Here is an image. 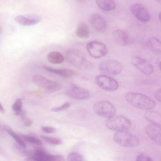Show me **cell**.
I'll return each mask as SVG.
<instances>
[{
	"label": "cell",
	"instance_id": "d6986e66",
	"mask_svg": "<svg viewBox=\"0 0 161 161\" xmlns=\"http://www.w3.org/2000/svg\"><path fill=\"white\" fill-rule=\"evenodd\" d=\"M147 45L153 53L158 55L161 54V42L158 39L154 37L149 38L147 41Z\"/></svg>",
	"mask_w": 161,
	"mask_h": 161
},
{
	"label": "cell",
	"instance_id": "ba28073f",
	"mask_svg": "<svg viewBox=\"0 0 161 161\" xmlns=\"http://www.w3.org/2000/svg\"><path fill=\"white\" fill-rule=\"evenodd\" d=\"M95 81L102 89L108 91L116 90L119 86L118 82L113 78L107 75H100L95 77Z\"/></svg>",
	"mask_w": 161,
	"mask_h": 161
},
{
	"label": "cell",
	"instance_id": "f546056e",
	"mask_svg": "<svg viewBox=\"0 0 161 161\" xmlns=\"http://www.w3.org/2000/svg\"><path fill=\"white\" fill-rule=\"evenodd\" d=\"M71 105L70 103L66 102L59 107L53 108L52 110L55 112L60 111L67 109Z\"/></svg>",
	"mask_w": 161,
	"mask_h": 161
},
{
	"label": "cell",
	"instance_id": "f35d334b",
	"mask_svg": "<svg viewBox=\"0 0 161 161\" xmlns=\"http://www.w3.org/2000/svg\"><path fill=\"white\" fill-rule=\"evenodd\" d=\"M161 13H159V14H158V18H159V19L160 20V18H161Z\"/></svg>",
	"mask_w": 161,
	"mask_h": 161
},
{
	"label": "cell",
	"instance_id": "9c48e42d",
	"mask_svg": "<svg viewBox=\"0 0 161 161\" xmlns=\"http://www.w3.org/2000/svg\"><path fill=\"white\" fill-rule=\"evenodd\" d=\"M66 57L69 64L76 67L82 68L86 66V59L80 53L76 50H69L66 53Z\"/></svg>",
	"mask_w": 161,
	"mask_h": 161
},
{
	"label": "cell",
	"instance_id": "6da1fadb",
	"mask_svg": "<svg viewBox=\"0 0 161 161\" xmlns=\"http://www.w3.org/2000/svg\"><path fill=\"white\" fill-rule=\"evenodd\" d=\"M125 98L130 104L138 108L143 110H150L156 105L155 102L149 97L137 92H129Z\"/></svg>",
	"mask_w": 161,
	"mask_h": 161
},
{
	"label": "cell",
	"instance_id": "d4e9b609",
	"mask_svg": "<svg viewBox=\"0 0 161 161\" xmlns=\"http://www.w3.org/2000/svg\"><path fill=\"white\" fill-rule=\"evenodd\" d=\"M145 118L153 124L161 126V116L158 113L149 111L145 114Z\"/></svg>",
	"mask_w": 161,
	"mask_h": 161
},
{
	"label": "cell",
	"instance_id": "484cf974",
	"mask_svg": "<svg viewBox=\"0 0 161 161\" xmlns=\"http://www.w3.org/2000/svg\"><path fill=\"white\" fill-rule=\"evenodd\" d=\"M19 135L24 141L38 145H41L42 144L41 140L34 136L23 134Z\"/></svg>",
	"mask_w": 161,
	"mask_h": 161
},
{
	"label": "cell",
	"instance_id": "e0dca14e",
	"mask_svg": "<svg viewBox=\"0 0 161 161\" xmlns=\"http://www.w3.org/2000/svg\"><path fill=\"white\" fill-rule=\"evenodd\" d=\"M53 155L47 153L40 149H36L31 156L28 157L26 160L52 161Z\"/></svg>",
	"mask_w": 161,
	"mask_h": 161
},
{
	"label": "cell",
	"instance_id": "74e56055",
	"mask_svg": "<svg viewBox=\"0 0 161 161\" xmlns=\"http://www.w3.org/2000/svg\"><path fill=\"white\" fill-rule=\"evenodd\" d=\"M3 32V29L2 26L0 25V36L2 35Z\"/></svg>",
	"mask_w": 161,
	"mask_h": 161
},
{
	"label": "cell",
	"instance_id": "ac0fdd59",
	"mask_svg": "<svg viewBox=\"0 0 161 161\" xmlns=\"http://www.w3.org/2000/svg\"><path fill=\"white\" fill-rule=\"evenodd\" d=\"M43 68L46 71L65 78H69L75 74L74 70L69 69H55L46 66H43Z\"/></svg>",
	"mask_w": 161,
	"mask_h": 161
},
{
	"label": "cell",
	"instance_id": "ffe728a7",
	"mask_svg": "<svg viewBox=\"0 0 161 161\" xmlns=\"http://www.w3.org/2000/svg\"><path fill=\"white\" fill-rule=\"evenodd\" d=\"M98 6L102 10L109 11L114 9L116 3L114 0H96Z\"/></svg>",
	"mask_w": 161,
	"mask_h": 161
},
{
	"label": "cell",
	"instance_id": "836d02e7",
	"mask_svg": "<svg viewBox=\"0 0 161 161\" xmlns=\"http://www.w3.org/2000/svg\"><path fill=\"white\" fill-rule=\"evenodd\" d=\"M23 121L24 125L27 127L30 126L32 123V121L31 119L26 117Z\"/></svg>",
	"mask_w": 161,
	"mask_h": 161
},
{
	"label": "cell",
	"instance_id": "603a6c76",
	"mask_svg": "<svg viewBox=\"0 0 161 161\" xmlns=\"http://www.w3.org/2000/svg\"><path fill=\"white\" fill-rule=\"evenodd\" d=\"M3 128L5 130L10 136L14 140L16 143L24 147H26V145L25 142L20 137L19 135L16 134L12 129V128L8 125L4 124L3 125Z\"/></svg>",
	"mask_w": 161,
	"mask_h": 161
},
{
	"label": "cell",
	"instance_id": "52a82bcc",
	"mask_svg": "<svg viewBox=\"0 0 161 161\" xmlns=\"http://www.w3.org/2000/svg\"><path fill=\"white\" fill-rule=\"evenodd\" d=\"M86 49L89 54L92 57L98 58L105 55L108 52L106 45L101 42L94 41L88 43Z\"/></svg>",
	"mask_w": 161,
	"mask_h": 161
},
{
	"label": "cell",
	"instance_id": "8992f818",
	"mask_svg": "<svg viewBox=\"0 0 161 161\" xmlns=\"http://www.w3.org/2000/svg\"><path fill=\"white\" fill-rule=\"evenodd\" d=\"M99 68L101 71L112 75L119 74L123 69L119 62L113 60H105L101 62L99 65Z\"/></svg>",
	"mask_w": 161,
	"mask_h": 161
},
{
	"label": "cell",
	"instance_id": "1f68e13d",
	"mask_svg": "<svg viewBox=\"0 0 161 161\" xmlns=\"http://www.w3.org/2000/svg\"><path fill=\"white\" fill-rule=\"evenodd\" d=\"M41 128L43 131L47 133H54L56 131L55 128L50 126H41Z\"/></svg>",
	"mask_w": 161,
	"mask_h": 161
},
{
	"label": "cell",
	"instance_id": "44dd1931",
	"mask_svg": "<svg viewBox=\"0 0 161 161\" xmlns=\"http://www.w3.org/2000/svg\"><path fill=\"white\" fill-rule=\"evenodd\" d=\"M76 34L79 38L87 39L89 35V29L87 25L84 22L80 23L76 30Z\"/></svg>",
	"mask_w": 161,
	"mask_h": 161
},
{
	"label": "cell",
	"instance_id": "8fae6325",
	"mask_svg": "<svg viewBox=\"0 0 161 161\" xmlns=\"http://www.w3.org/2000/svg\"><path fill=\"white\" fill-rule=\"evenodd\" d=\"M66 93L69 97L77 100H83L89 97V91L84 88L72 84L66 90Z\"/></svg>",
	"mask_w": 161,
	"mask_h": 161
},
{
	"label": "cell",
	"instance_id": "5b68a950",
	"mask_svg": "<svg viewBox=\"0 0 161 161\" xmlns=\"http://www.w3.org/2000/svg\"><path fill=\"white\" fill-rule=\"evenodd\" d=\"M93 110L97 115L107 118L114 115L116 112L115 107L107 101H101L96 103L93 105Z\"/></svg>",
	"mask_w": 161,
	"mask_h": 161
},
{
	"label": "cell",
	"instance_id": "d590c367",
	"mask_svg": "<svg viewBox=\"0 0 161 161\" xmlns=\"http://www.w3.org/2000/svg\"><path fill=\"white\" fill-rule=\"evenodd\" d=\"M26 111L25 110H22L19 115H20L21 119L22 120H23L25 119L26 118Z\"/></svg>",
	"mask_w": 161,
	"mask_h": 161
},
{
	"label": "cell",
	"instance_id": "83f0119b",
	"mask_svg": "<svg viewBox=\"0 0 161 161\" xmlns=\"http://www.w3.org/2000/svg\"><path fill=\"white\" fill-rule=\"evenodd\" d=\"M40 137L45 142L50 144L58 145L62 143V141L58 138L45 136L41 135Z\"/></svg>",
	"mask_w": 161,
	"mask_h": 161
},
{
	"label": "cell",
	"instance_id": "e575fe53",
	"mask_svg": "<svg viewBox=\"0 0 161 161\" xmlns=\"http://www.w3.org/2000/svg\"><path fill=\"white\" fill-rule=\"evenodd\" d=\"M155 97L157 99L159 102L161 101V89H159L156 91L154 93Z\"/></svg>",
	"mask_w": 161,
	"mask_h": 161
},
{
	"label": "cell",
	"instance_id": "2e32d148",
	"mask_svg": "<svg viewBox=\"0 0 161 161\" xmlns=\"http://www.w3.org/2000/svg\"><path fill=\"white\" fill-rule=\"evenodd\" d=\"M113 36L115 41L122 46H126L130 45L133 41L127 33L121 30L115 31L114 33Z\"/></svg>",
	"mask_w": 161,
	"mask_h": 161
},
{
	"label": "cell",
	"instance_id": "277c9868",
	"mask_svg": "<svg viewBox=\"0 0 161 161\" xmlns=\"http://www.w3.org/2000/svg\"><path fill=\"white\" fill-rule=\"evenodd\" d=\"M33 82L42 88L46 93H50L61 88L60 85L39 74H36L32 78Z\"/></svg>",
	"mask_w": 161,
	"mask_h": 161
},
{
	"label": "cell",
	"instance_id": "d6a6232c",
	"mask_svg": "<svg viewBox=\"0 0 161 161\" xmlns=\"http://www.w3.org/2000/svg\"><path fill=\"white\" fill-rule=\"evenodd\" d=\"M64 158L63 156L61 155H53L52 161H63Z\"/></svg>",
	"mask_w": 161,
	"mask_h": 161
},
{
	"label": "cell",
	"instance_id": "30bf717a",
	"mask_svg": "<svg viewBox=\"0 0 161 161\" xmlns=\"http://www.w3.org/2000/svg\"><path fill=\"white\" fill-rule=\"evenodd\" d=\"M130 10L134 16L141 22H147L150 19V15L148 11L141 4L136 3L132 5L130 8Z\"/></svg>",
	"mask_w": 161,
	"mask_h": 161
},
{
	"label": "cell",
	"instance_id": "7402d4cb",
	"mask_svg": "<svg viewBox=\"0 0 161 161\" xmlns=\"http://www.w3.org/2000/svg\"><path fill=\"white\" fill-rule=\"evenodd\" d=\"M47 58L48 60L53 64H60L64 60V57L62 54L56 51H52L49 53Z\"/></svg>",
	"mask_w": 161,
	"mask_h": 161
},
{
	"label": "cell",
	"instance_id": "3957f363",
	"mask_svg": "<svg viewBox=\"0 0 161 161\" xmlns=\"http://www.w3.org/2000/svg\"><path fill=\"white\" fill-rule=\"evenodd\" d=\"M106 124L108 129L116 131L127 130L131 126L130 120L121 115H115L108 118Z\"/></svg>",
	"mask_w": 161,
	"mask_h": 161
},
{
	"label": "cell",
	"instance_id": "4316f807",
	"mask_svg": "<svg viewBox=\"0 0 161 161\" xmlns=\"http://www.w3.org/2000/svg\"><path fill=\"white\" fill-rule=\"evenodd\" d=\"M22 100L20 98L17 99L12 105V109L17 116L19 115L22 111Z\"/></svg>",
	"mask_w": 161,
	"mask_h": 161
},
{
	"label": "cell",
	"instance_id": "8d00e7d4",
	"mask_svg": "<svg viewBox=\"0 0 161 161\" xmlns=\"http://www.w3.org/2000/svg\"><path fill=\"white\" fill-rule=\"evenodd\" d=\"M0 112L2 113H4L5 112V109L3 106L0 103Z\"/></svg>",
	"mask_w": 161,
	"mask_h": 161
},
{
	"label": "cell",
	"instance_id": "4fadbf2b",
	"mask_svg": "<svg viewBox=\"0 0 161 161\" xmlns=\"http://www.w3.org/2000/svg\"><path fill=\"white\" fill-rule=\"evenodd\" d=\"M145 130L148 137L155 143L161 145V126L154 124L146 126Z\"/></svg>",
	"mask_w": 161,
	"mask_h": 161
},
{
	"label": "cell",
	"instance_id": "9a60e30c",
	"mask_svg": "<svg viewBox=\"0 0 161 161\" xmlns=\"http://www.w3.org/2000/svg\"><path fill=\"white\" fill-rule=\"evenodd\" d=\"M89 22L92 26L96 31L103 32L106 29L107 24L102 16L98 13H94L89 17Z\"/></svg>",
	"mask_w": 161,
	"mask_h": 161
},
{
	"label": "cell",
	"instance_id": "4dcf8cb0",
	"mask_svg": "<svg viewBox=\"0 0 161 161\" xmlns=\"http://www.w3.org/2000/svg\"><path fill=\"white\" fill-rule=\"evenodd\" d=\"M136 161H153L152 158L147 154L141 153L138 155L136 158Z\"/></svg>",
	"mask_w": 161,
	"mask_h": 161
},
{
	"label": "cell",
	"instance_id": "cb8c5ba5",
	"mask_svg": "<svg viewBox=\"0 0 161 161\" xmlns=\"http://www.w3.org/2000/svg\"><path fill=\"white\" fill-rule=\"evenodd\" d=\"M14 151L18 155L22 157H30L32 156L33 152L19 145L17 143L13 145Z\"/></svg>",
	"mask_w": 161,
	"mask_h": 161
},
{
	"label": "cell",
	"instance_id": "7c38bea8",
	"mask_svg": "<svg viewBox=\"0 0 161 161\" xmlns=\"http://www.w3.org/2000/svg\"><path fill=\"white\" fill-rule=\"evenodd\" d=\"M131 62L133 64L143 73L149 75L153 72V66L143 58L138 56L132 57Z\"/></svg>",
	"mask_w": 161,
	"mask_h": 161
},
{
	"label": "cell",
	"instance_id": "7a4b0ae2",
	"mask_svg": "<svg viewBox=\"0 0 161 161\" xmlns=\"http://www.w3.org/2000/svg\"><path fill=\"white\" fill-rule=\"evenodd\" d=\"M114 139L117 144L125 147H135L140 144L138 138L127 130L116 131Z\"/></svg>",
	"mask_w": 161,
	"mask_h": 161
},
{
	"label": "cell",
	"instance_id": "f1b7e54d",
	"mask_svg": "<svg viewBox=\"0 0 161 161\" xmlns=\"http://www.w3.org/2000/svg\"><path fill=\"white\" fill-rule=\"evenodd\" d=\"M67 160L68 161H81L84 160L83 157L80 154L75 152H72L67 155Z\"/></svg>",
	"mask_w": 161,
	"mask_h": 161
},
{
	"label": "cell",
	"instance_id": "5bb4252c",
	"mask_svg": "<svg viewBox=\"0 0 161 161\" xmlns=\"http://www.w3.org/2000/svg\"><path fill=\"white\" fill-rule=\"evenodd\" d=\"M15 21L18 24L24 26H30L37 24L41 20V17L35 14L19 15L15 18Z\"/></svg>",
	"mask_w": 161,
	"mask_h": 161
}]
</instances>
